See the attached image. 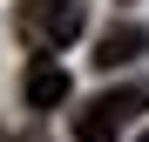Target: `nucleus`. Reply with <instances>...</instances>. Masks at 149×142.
Here are the masks:
<instances>
[{
	"label": "nucleus",
	"instance_id": "nucleus-1",
	"mask_svg": "<svg viewBox=\"0 0 149 142\" xmlns=\"http://www.w3.org/2000/svg\"><path fill=\"white\" fill-rule=\"evenodd\" d=\"M149 108V81H122V88H102L95 102L74 108V142H122L129 122Z\"/></svg>",
	"mask_w": 149,
	"mask_h": 142
},
{
	"label": "nucleus",
	"instance_id": "nucleus-6",
	"mask_svg": "<svg viewBox=\"0 0 149 142\" xmlns=\"http://www.w3.org/2000/svg\"><path fill=\"white\" fill-rule=\"evenodd\" d=\"M0 142H7V135H0Z\"/></svg>",
	"mask_w": 149,
	"mask_h": 142
},
{
	"label": "nucleus",
	"instance_id": "nucleus-2",
	"mask_svg": "<svg viewBox=\"0 0 149 142\" xmlns=\"http://www.w3.org/2000/svg\"><path fill=\"white\" fill-rule=\"evenodd\" d=\"M14 34L34 54H61L81 34V0H14Z\"/></svg>",
	"mask_w": 149,
	"mask_h": 142
},
{
	"label": "nucleus",
	"instance_id": "nucleus-5",
	"mask_svg": "<svg viewBox=\"0 0 149 142\" xmlns=\"http://www.w3.org/2000/svg\"><path fill=\"white\" fill-rule=\"evenodd\" d=\"M142 142H149V129H142Z\"/></svg>",
	"mask_w": 149,
	"mask_h": 142
},
{
	"label": "nucleus",
	"instance_id": "nucleus-4",
	"mask_svg": "<svg viewBox=\"0 0 149 142\" xmlns=\"http://www.w3.org/2000/svg\"><path fill=\"white\" fill-rule=\"evenodd\" d=\"M142 47H149V27H136V20H115V27L95 41V68H129Z\"/></svg>",
	"mask_w": 149,
	"mask_h": 142
},
{
	"label": "nucleus",
	"instance_id": "nucleus-3",
	"mask_svg": "<svg viewBox=\"0 0 149 142\" xmlns=\"http://www.w3.org/2000/svg\"><path fill=\"white\" fill-rule=\"evenodd\" d=\"M20 88H27V108H61L68 102V68L54 61V54H34V68H27V81H20Z\"/></svg>",
	"mask_w": 149,
	"mask_h": 142
}]
</instances>
